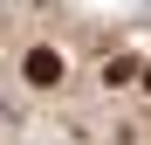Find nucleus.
Returning <instances> with one entry per match:
<instances>
[{"label":"nucleus","instance_id":"nucleus-1","mask_svg":"<svg viewBox=\"0 0 151 145\" xmlns=\"http://www.w3.org/2000/svg\"><path fill=\"white\" fill-rule=\"evenodd\" d=\"M28 83L35 90H55L62 83V55H55V48H35V55H28Z\"/></svg>","mask_w":151,"mask_h":145}]
</instances>
